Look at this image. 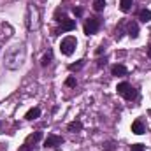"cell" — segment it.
<instances>
[{"label": "cell", "instance_id": "5bb4252c", "mask_svg": "<svg viewBox=\"0 0 151 151\" xmlns=\"http://www.w3.org/2000/svg\"><path fill=\"white\" fill-rule=\"evenodd\" d=\"M132 0H119V9L123 11V12H128L130 9H132Z\"/></svg>", "mask_w": 151, "mask_h": 151}, {"label": "cell", "instance_id": "ac0fdd59", "mask_svg": "<svg viewBox=\"0 0 151 151\" xmlns=\"http://www.w3.org/2000/svg\"><path fill=\"white\" fill-rule=\"evenodd\" d=\"M65 84H67V86H70V88H72V86H76V77H67Z\"/></svg>", "mask_w": 151, "mask_h": 151}, {"label": "cell", "instance_id": "7a4b0ae2", "mask_svg": "<svg viewBox=\"0 0 151 151\" xmlns=\"http://www.w3.org/2000/svg\"><path fill=\"white\" fill-rule=\"evenodd\" d=\"M76 46H77V40H76V37L69 35V37L62 39V42H60V51H62V55L70 56V55L76 51Z\"/></svg>", "mask_w": 151, "mask_h": 151}, {"label": "cell", "instance_id": "277c9868", "mask_svg": "<svg viewBox=\"0 0 151 151\" xmlns=\"http://www.w3.org/2000/svg\"><path fill=\"white\" fill-rule=\"evenodd\" d=\"M40 139H42V132H35V134L28 135V137H27V141H25V144L19 148V151H32V150H34V146L37 144Z\"/></svg>", "mask_w": 151, "mask_h": 151}, {"label": "cell", "instance_id": "9c48e42d", "mask_svg": "<svg viewBox=\"0 0 151 151\" xmlns=\"http://www.w3.org/2000/svg\"><path fill=\"white\" fill-rule=\"evenodd\" d=\"M111 74H113V76H127V74H128V70H127V67H125V65L116 63V65L111 67Z\"/></svg>", "mask_w": 151, "mask_h": 151}, {"label": "cell", "instance_id": "3957f363", "mask_svg": "<svg viewBox=\"0 0 151 151\" xmlns=\"http://www.w3.org/2000/svg\"><path fill=\"white\" fill-rule=\"evenodd\" d=\"M100 25H102L100 18H90V19H86V23H84V34H86V35L97 34L99 28H100Z\"/></svg>", "mask_w": 151, "mask_h": 151}, {"label": "cell", "instance_id": "8992f818", "mask_svg": "<svg viewBox=\"0 0 151 151\" xmlns=\"http://www.w3.org/2000/svg\"><path fill=\"white\" fill-rule=\"evenodd\" d=\"M60 23H62V32H70V30L76 28V21L70 19V18H67V16H62Z\"/></svg>", "mask_w": 151, "mask_h": 151}, {"label": "cell", "instance_id": "2e32d148", "mask_svg": "<svg viewBox=\"0 0 151 151\" xmlns=\"http://www.w3.org/2000/svg\"><path fill=\"white\" fill-rule=\"evenodd\" d=\"M83 65H84V60H79L77 63H70V65H69V70H72V72H74V70H79Z\"/></svg>", "mask_w": 151, "mask_h": 151}, {"label": "cell", "instance_id": "44dd1931", "mask_svg": "<svg viewBox=\"0 0 151 151\" xmlns=\"http://www.w3.org/2000/svg\"><path fill=\"white\" fill-rule=\"evenodd\" d=\"M102 65H106V58L104 60H99V67H102Z\"/></svg>", "mask_w": 151, "mask_h": 151}, {"label": "cell", "instance_id": "7c38bea8", "mask_svg": "<svg viewBox=\"0 0 151 151\" xmlns=\"http://www.w3.org/2000/svg\"><path fill=\"white\" fill-rule=\"evenodd\" d=\"M139 19H141L142 23L151 21V11L150 9H141V11H139Z\"/></svg>", "mask_w": 151, "mask_h": 151}, {"label": "cell", "instance_id": "d6986e66", "mask_svg": "<svg viewBox=\"0 0 151 151\" xmlns=\"http://www.w3.org/2000/svg\"><path fill=\"white\" fill-rule=\"evenodd\" d=\"M132 151H146V150H144L142 144H134V146H132Z\"/></svg>", "mask_w": 151, "mask_h": 151}, {"label": "cell", "instance_id": "603a6c76", "mask_svg": "<svg viewBox=\"0 0 151 151\" xmlns=\"http://www.w3.org/2000/svg\"><path fill=\"white\" fill-rule=\"evenodd\" d=\"M0 128H2V123H0Z\"/></svg>", "mask_w": 151, "mask_h": 151}, {"label": "cell", "instance_id": "ba28073f", "mask_svg": "<svg viewBox=\"0 0 151 151\" xmlns=\"http://www.w3.org/2000/svg\"><path fill=\"white\" fill-rule=\"evenodd\" d=\"M132 132H134L135 135H142V134L146 132V128H144V123H142L141 119H135V121L132 123Z\"/></svg>", "mask_w": 151, "mask_h": 151}, {"label": "cell", "instance_id": "6da1fadb", "mask_svg": "<svg viewBox=\"0 0 151 151\" xmlns=\"http://www.w3.org/2000/svg\"><path fill=\"white\" fill-rule=\"evenodd\" d=\"M118 93L125 99V100H134L135 97H137V90L130 84V83H127V81H123V83H119L118 84Z\"/></svg>", "mask_w": 151, "mask_h": 151}, {"label": "cell", "instance_id": "30bf717a", "mask_svg": "<svg viewBox=\"0 0 151 151\" xmlns=\"http://www.w3.org/2000/svg\"><path fill=\"white\" fill-rule=\"evenodd\" d=\"M67 130H69V132H81V130H83V123H81V121H79V119H77V121H70V123H69V125H67Z\"/></svg>", "mask_w": 151, "mask_h": 151}, {"label": "cell", "instance_id": "e0dca14e", "mask_svg": "<svg viewBox=\"0 0 151 151\" xmlns=\"http://www.w3.org/2000/svg\"><path fill=\"white\" fill-rule=\"evenodd\" d=\"M102 148H104V151H114V142L113 141H109V142H106Z\"/></svg>", "mask_w": 151, "mask_h": 151}, {"label": "cell", "instance_id": "4fadbf2b", "mask_svg": "<svg viewBox=\"0 0 151 151\" xmlns=\"http://www.w3.org/2000/svg\"><path fill=\"white\" fill-rule=\"evenodd\" d=\"M51 62H53V51L49 49V51H47V53L42 56V60H40V65H42V67H47Z\"/></svg>", "mask_w": 151, "mask_h": 151}, {"label": "cell", "instance_id": "8fae6325", "mask_svg": "<svg viewBox=\"0 0 151 151\" xmlns=\"http://www.w3.org/2000/svg\"><path fill=\"white\" fill-rule=\"evenodd\" d=\"M39 116H40V109H39V107H32L28 113L25 114V118H27L28 121H34V119H37Z\"/></svg>", "mask_w": 151, "mask_h": 151}, {"label": "cell", "instance_id": "9a60e30c", "mask_svg": "<svg viewBox=\"0 0 151 151\" xmlns=\"http://www.w3.org/2000/svg\"><path fill=\"white\" fill-rule=\"evenodd\" d=\"M104 7H106V0H95V2H93V9H95L97 12L104 11Z\"/></svg>", "mask_w": 151, "mask_h": 151}, {"label": "cell", "instance_id": "ffe728a7", "mask_svg": "<svg viewBox=\"0 0 151 151\" xmlns=\"http://www.w3.org/2000/svg\"><path fill=\"white\" fill-rule=\"evenodd\" d=\"M74 14L76 16H83V9L81 7H74Z\"/></svg>", "mask_w": 151, "mask_h": 151}, {"label": "cell", "instance_id": "52a82bcc", "mask_svg": "<svg viewBox=\"0 0 151 151\" xmlns=\"http://www.w3.org/2000/svg\"><path fill=\"white\" fill-rule=\"evenodd\" d=\"M127 32H128V35L132 39H137L139 37V25H137L135 21H130V23L127 25Z\"/></svg>", "mask_w": 151, "mask_h": 151}, {"label": "cell", "instance_id": "5b68a950", "mask_svg": "<svg viewBox=\"0 0 151 151\" xmlns=\"http://www.w3.org/2000/svg\"><path fill=\"white\" fill-rule=\"evenodd\" d=\"M62 144H63V137H60V135H47V139L44 141L46 148H58Z\"/></svg>", "mask_w": 151, "mask_h": 151}, {"label": "cell", "instance_id": "7402d4cb", "mask_svg": "<svg viewBox=\"0 0 151 151\" xmlns=\"http://www.w3.org/2000/svg\"><path fill=\"white\" fill-rule=\"evenodd\" d=\"M148 56H150V58H151V44H150V46H148Z\"/></svg>", "mask_w": 151, "mask_h": 151}]
</instances>
